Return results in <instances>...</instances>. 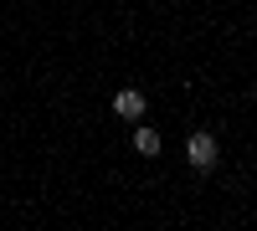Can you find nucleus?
Masks as SVG:
<instances>
[{
  "mask_svg": "<svg viewBox=\"0 0 257 231\" xmlns=\"http://www.w3.org/2000/svg\"><path fill=\"white\" fill-rule=\"evenodd\" d=\"M113 108H118V118H139V113H144V98H139V93H118Z\"/></svg>",
  "mask_w": 257,
  "mask_h": 231,
  "instance_id": "2",
  "label": "nucleus"
},
{
  "mask_svg": "<svg viewBox=\"0 0 257 231\" xmlns=\"http://www.w3.org/2000/svg\"><path fill=\"white\" fill-rule=\"evenodd\" d=\"M134 144H139V154H160V134H155V129H139Z\"/></svg>",
  "mask_w": 257,
  "mask_h": 231,
  "instance_id": "3",
  "label": "nucleus"
},
{
  "mask_svg": "<svg viewBox=\"0 0 257 231\" xmlns=\"http://www.w3.org/2000/svg\"><path fill=\"white\" fill-rule=\"evenodd\" d=\"M185 154H190V164H196V170H211V164H216V139H211V134H190Z\"/></svg>",
  "mask_w": 257,
  "mask_h": 231,
  "instance_id": "1",
  "label": "nucleus"
}]
</instances>
